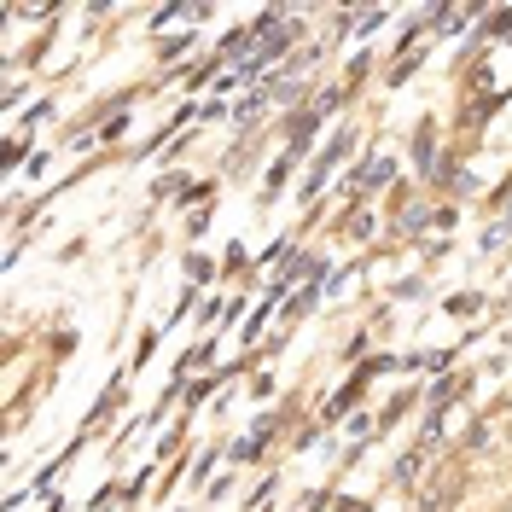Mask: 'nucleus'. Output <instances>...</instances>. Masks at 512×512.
<instances>
[{"label":"nucleus","instance_id":"obj_1","mask_svg":"<svg viewBox=\"0 0 512 512\" xmlns=\"http://www.w3.org/2000/svg\"><path fill=\"white\" fill-rule=\"evenodd\" d=\"M419 466H425V454H402V460H396V483L419 478Z\"/></svg>","mask_w":512,"mask_h":512},{"label":"nucleus","instance_id":"obj_2","mask_svg":"<svg viewBox=\"0 0 512 512\" xmlns=\"http://www.w3.org/2000/svg\"><path fill=\"white\" fill-rule=\"evenodd\" d=\"M390 181V158H379L373 169H361V187H384Z\"/></svg>","mask_w":512,"mask_h":512},{"label":"nucleus","instance_id":"obj_3","mask_svg":"<svg viewBox=\"0 0 512 512\" xmlns=\"http://www.w3.org/2000/svg\"><path fill=\"white\" fill-rule=\"evenodd\" d=\"M478 309H483V297H454V303H448V315H466V320L478 315Z\"/></svg>","mask_w":512,"mask_h":512},{"label":"nucleus","instance_id":"obj_4","mask_svg":"<svg viewBox=\"0 0 512 512\" xmlns=\"http://www.w3.org/2000/svg\"><path fill=\"white\" fill-rule=\"evenodd\" d=\"M12 12H18V18H47V12H53V6H41V0H18V6H12Z\"/></svg>","mask_w":512,"mask_h":512}]
</instances>
